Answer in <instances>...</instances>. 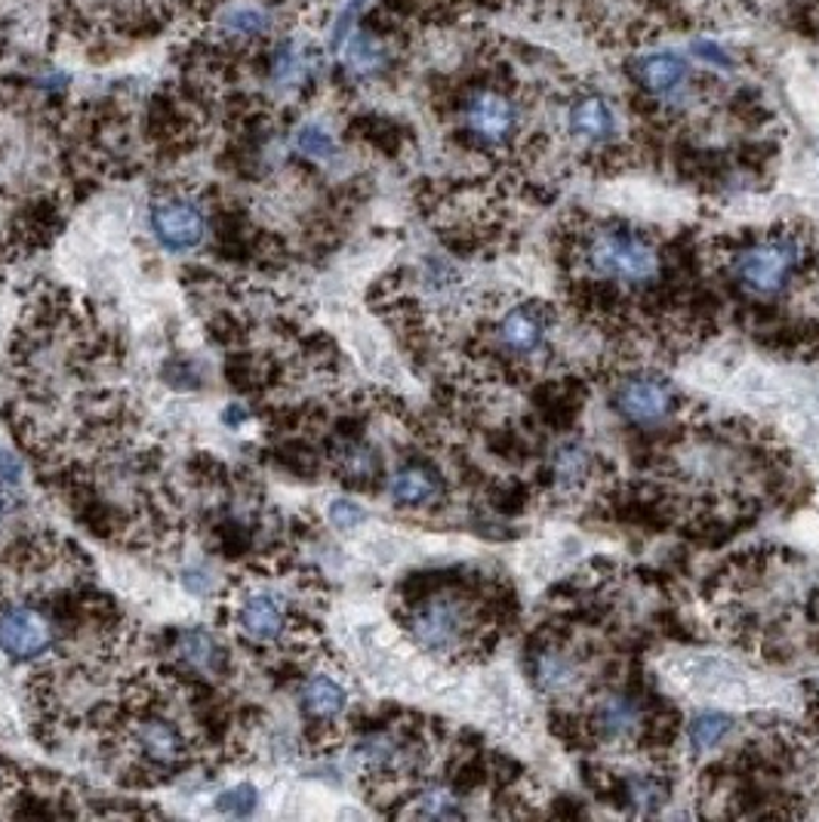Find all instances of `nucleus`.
<instances>
[{"instance_id":"1","label":"nucleus","mask_w":819,"mask_h":822,"mask_svg":"<svg viewBox=\"0 0 819 822\" xmlns=\"http://www.w3.org/2000/svg\"><path fill=\"white\" fill-rule=\"evenodd\" d=\"M582 262L597 281L616 284L622 290L650 287L663 274V253L653 240L629 228V225L607 223L592 228L582 240Z\"/></svg>"},{"instance_id":"2","label":"nucleus","mask_w":819,"mask_h":822,"mask_svg":"<svg viewBox=\"0 0 819 822\" xmlns=\"http://www.w3.org/2000/svg\"><path fill=\"white\" fill-rule=\"evenodd\" d=\"M804 259V240L792 231H776L739 247L731 259V277L749 299L770 302L788 290L795 274L802 272Z\"/></svg>"},{"instance_id":"3","label":"nucleus","mask_w":819,"mask_h":822,"mask_svg":"<svg viewBox=\"0 0 819 822\" xmlns=\"http://www.w3.org/2000/svg\"><path fill=\"white\" fill-rule=\"evenodd\" d=\"M407 629L413 641L431 656H453L475 638V607L465 595L444 588L413 607Z\"/></svg>"},{"instance_id":"4","label":"nucleus","mask_w":819,"mask_h":822,"mask_svg":"<svg viewBox=\"0 0 819 822\" xmlns=\"http://www.w3.org/2000/svg\"><path fill=\"white\" fill-rule=\"evenodd\" d=\"M462 127L484 148H506L521 127L518 103L499 86H475L462 99Z\"/></svg>"},{"instance_id":"5","label":"nucleus","mask_w":819,"mask_h":822,"mask_svg":"<svg viewBox=\"0 0 819 822\" xmlns=\"http://www.w3.org/2000/svg\"><path fill=\"white\" fill-rule=\"evenodd\" d=\"M149 225H152L154 240L170 250V253H188L198 250L206 240V213L204 206L191 198H157L149 210Z\"/></svg>"},{"instance_id":"6","label":"nucleus","mask_w":819,"mask_h":822,"mask_svg":"<svg viewBox=\"0 0 819 822\" xmlns=\"http://www.w3.org/2000/svg\"><path fill=\"white\" fill-rule=\"evenodd\" d=\"M616 413L638 429H656L668 422L675 410V389L663 377L653 373H632L614 392Z\"/></svg>"},{"instance_id":"7","label":"nucleus","mask_w":819,"mask_h":822,"mask_svg":"<svg viewBox=\"0 0 819 822\" xmlns=\"http://www.w3.org/2000/svg\"><path fill=\"white\" fill-rule=\"evenodd\" d=\"M56 644V626L47 613L28 604H13L0 610V651L10 659L32 663Z\"/></svg>"},{"instance_id":"8","label":"nucleus","mask_w":819,"mask_h":822,"mask_svg":"<svg viewBox=\"0 0 819 822\" xmlns=\"http://www.w3.org/2000/svg\"><path fill=\"white\" fill-rule=\"evenodd\" d=\"M496 345L509 358H536L546 352L548 314L539 306H514L496 321Z\"/></svg>"},{"instance_id":"9","label":"nucleus","mask_w":819,"mask_h":822,"mask_svg":"<svg viewBox=\"0 0 819 822\" xmlns=\"http://www.w3.org/2000/svg\"><path fill=\"white\" fill-rule=\"evenodd\" d=\"M648 724V712L632 693H604L592 708V730L601 742L629 746L641 737Z\"/></svg>"},{"instance_id":"10","label":"nucleus","mask_w":819,"mask_h":822,"mask_svg":"<svg viewBox=\"0 0 819 822\" xmlns=\"http://www.w3.org/2000/svg\"><path fill=\"white\" fill-rule=\"evenodd\" d=\"M634 74H638L641 86L660 103L681 105L690 93V65L681 52H648L644 59H638Z\"/></svg>"},{"instance_id":"11","label":"nucleus","mask_w":819,"mask_h":822,"mask_svg":"<svg viewBox=\"0 0 819 822\" xmlns=\"http://www.w3.org/2000/svg\"><path fill=\"white\" fill-rule=\"evenodd\" d=\"M530 681L546 696H570L582 681V666L577 653H570L561 644H543L530 653L527 659Z\"/></svg>"},{"instance_id":"12","label":"nucleus","mask_w":819,"mask_h":822,"mask_svg":"<svg viewBox=\"0 0 819 822\" xmlns=\"http://www.w3.org/2000/svg\"><path fill=\"white\" fill-rule=\"evenodd\" d=\"M240 634L257 644V647H269L277 644L284 632H287V607L281 604L277 595L272 592H250L247 598L240 600L238 613H235Z\"/></svg>"},{"instance_id":"13","label":"nucleus","mask_w":819,"mask_h":822,"mask_svg":"<svg viewBox=\"0 0 819 822\" xmlns=\"http://www.w3.org/2000/svg\"><path fill=\"white\" fill-rule=\"evenodd\" d=\"M133 746L142 752L145 761H152L157 767H173L188 758L186 734L173 720L157 718V715L139 718L133 724Z\"/></svg>"},{"instance_id":"14","label":"nucleus","mask_w":819,"mask_h":822,"mask_svg":"<svg viewBox=\"0 0 819 822\" xmlns=\"http://www.w3.org/2000/svg\"><path fill=\"white\" fill-rule=\"evenodd\" d=\"M413 746L401 734L394 730H376V734H367L355 746V761L360 764L364 773H373V776H392V773H404L413 764Z\"/></svg>"},{"instance_id":"15","label":"nucleus","mask_w":819,"mask_h":822,"mask_svg":"<svg viewBox=\"0 0 819 822\" xmlns=\"http://www.w3.org/2000/svg\"><path fill=\"white\" fill-rule=\"evenodd\" d=\"M567 130L570 136L582 142V145H607L619 130L614 105L607 103L604 96H580L577 103L567 108Z\"/></svg>"},{"instance_id":"16","label":"nucleus","mask_w":819,"mask_h":822,"mask_svg":"<svg viewBox=\"0 0 819 822\" xmlns=\"http://www.w3.org/2000/svg\"><path fill=\"white\" fill-rule=\"evenodd\" d=\"M173 659L176 666L186 668L188 675L213 678L225 668V647L219 638L206 629H186L173 638Z\"/></svg>"},{"instance_id":"17","label":"nucleus","mask_w":819,"mask_h":822,"mask_svg":"<svg viewBox=\"0 0 819 822\" xmlns=\"http://www.w3.org/2000/svg\"><path fill=\"white\" fill-rule=\"evenodd\" d=\"M389 497L397 502V505H407V509H423V505H431L438 499L444 497V480L441 475L426 463H407L401 465L389 478Z\"/></svg>"},{"instance_id":"18","label":"nucleus","mask_w":819,"mask_h":822,"mask_svg":"<svg viewBox=\"0 0 819 822\" xmlns=\"http://www.w3.org/2000/svg\"><path fill=\"white\" fill-rule=\"evenodd\" d=\"M299 700H302V712H306L308 720H314V724H333V720H340L342 715H345V708H348V690H345L333 675L318 671V675H311L306 684H302Z\"/></svg>"},{"instance_id":"19","label":"nucleus","mask_w":819,"mask_h":822,"mask_svg":"<svg viewBox=\"0 0 819 822\" xmlns=\"http://www.w3.org/2000/svg\"><path fill=\"white\" fill-rule=\"evenodd\" d=\"M340 52L348 74H355V78H376V74H382V71L389 69V62H392L389 47H385L376 35H370V32H358V28L345 37Z\"/></svg>"},{"instance_id":"20","label":"nucleus","mask_w":819,"mask_h":822,"mask_svg":"<svg viewBox=\"0 0 819 822\" xmlns=\"http://www.w3.org/2000/svg\"><path fill=\"white\" fill-rule=\"evenodd\" d=\"M736 718L727 712H697L693 718L687 720V746L693 754H709L717 752L727 739L734 737Z\"/></svg>"},{"instance_id":"21","label":"nucleus","mask_w":819,"mask_h":822,"mask_svg":"<svg viewBox=\"0 0 819 822\" xmlns=\"http://www.w3.org/2000/svg\"><path fill=\"white\" fill-rule=\"evenodd\" d=\"M272 32V19L259 7H232L219 16V35L235 40L238 47L257 44Z\"/></svg>"},{"instance_id":"22","label":"nucleus","mask_w":819,"mask_h":822,"mask_svg":"<svg viewBox=\"0 0 819 822\" xmlns=\"http://www.w3.org/2000/svg\"><path fill=\"white\" fill-rule=\"evenodd\" d=\"M592 475V453L580 441H563L551 453V478L563 490H577Z\"/></svg>"},{"instance_id":"23","label":"nucleus","mask_w":819,"mask_h":822,"mask_svg":"<svg viewBox=\"0 0 819 822\" xmlns=\"http://www.w3.org/2000/svg\"><path fill=\"white\" fill-rule=\"evenodd\" d=\"M269 71H272V84L281 86V90H293L306 81L308 74V59L306 52L299 50L293 40H284L272 50V59H269Z\"/></svg>"},{"instance_id":"24","label":"nucleus","mask_w":819,"mask_h":822,"mask_svg":"<svg viewBox=\"0 0 819 822\" xmlns=\"http://www.w3.org/2000/svg\"><path fill=\"white\" fill-rule=\"evenodd\" d=\"M413 813L426 820H460L465 817L462 798L450 786H428L416 795Z\"/></svg>"},{"instance_id":"25","label":"nucleus","mask_w":819,"mask_h":822,"mask_svg":"<svg viewBox=\"0 0 819 822\" xmlns=\"http://www.w3.org/2000/svg\"><path fill=\"white\" fill-rule=\"evenodd\" d=\"M626 798H629V805H632L638 813H660L663 805L668 801V791L656 776H650V773H634V776L626 779Z\"/></svg>"},{"instance_id":"26","label":"nucleus","mask_w":819,"mask_h":822,"mask_svg":"<svg viewBox=\"0 0 819 822\" xmlns=\"http://www.w3.org/2000/svg\"><path fill=\"white\" fill-rule=\"evenodd\" d=\"M293 142H296V152L308 160H330L336 155V139L330 136V130L321 123H302Z\"/></svg>"},{"instance_id":"27","label":"nucleus","mask_w":819,"mask_h":822,"mask_svg":"<svg viewBox=\"0 0 819 822\" xmlns=\"http://www.w3.org/2000/svg\"><path fill=\"white\" fill-rule=\"evenodd\" d=\"M336 460H340V472L348 480H370L379 472V456L373 446L367 444H345Z\"/></svg>"},{"instance_id":"28","label":"nucleus","mask_w":819,"mask_h":822,"mask_svg":"<svg viewBox=\"0 0 819 822\" xmlns=\"http://www.w3.org/2000/svg\"><path fill=\"white\" fill-rule=\"evenodd\" d=\"M257 807H259V791H257V786H250V783H240V786L225 788L223 795L216 798V810L225 813V817H235V820L250 817Z\"/></svg>"},{"instance_id":"29","label":"nucleus","mask_w":819,"mask_h":822,"mask_svg":"<svg viewBox=\"0 0 819 822\" xmlns=\"http://www.w3.org/2000/svg\"><path fill=\"white\" fill-rule=\"evenodd\" d=\"M367 7V0H348L345 3V10L336 19V25H333V35H330V47L340 52V47L345 44V37L355 32V22L360 19V10Z\"/></svg>"},{"instance_id":"30","label":"nucleus","mask_w":819,"mask_h":822,"mask_svg":"<svg viewBox=\"0 0 819 822\" xmlns=\"http://www.w3.org/2000/svg\"><path fill=\"white\" fill-rule=\"evenodd\" d=\"M364 517H367V512L360 509L358 502H352V499H333L330 502V521L340 531H355Z\"/></svg>"},{"instance_id":"31","label":"nucleus","mask_w":819,"mask_h":822,"mask_svg":"<svg viewBox=\"0 0 819 822\" xmlns=\"http://www.w3.org/2000/svg\"><path fill=\"white\" fill-rule=\"evenodd\" d=\"M693 56L705 62V65H712L717 71H734V59H731V52L724 50L721 44L715 40H693Z\"/></svg>"},{"instance_id":"32","label":"nucleus","mask_w":819,"mask_h":822,"mask_svg":"<svg viewBox=\"0 0 819 822\" xmlns=\"http://www.w3.org/2000/svg\"><path fill=\"white\" fill-rule=\"evenodd\" d=\"M22 475H25L22 460H19L16 453H10V450L0 446V484L3 487H16V484H22Z\"/></svg>"},{"instance_id":"33","label":"nucleus","mask_w":819,"mask_h":822,"mask_svg":"<svg viewBox=\"0 0 819 822\" xmlns=\"http://www.w3.org/2000/svg\"><path fill=\"white\" fill-rule=\"evenodd\" d=\"M186 585H188V592H198V595H206V592H210V576H206L204 570H188V573H186Z\"/></svg>"},{"instance_id":"34","label":"nucleus","mask_w":819,"mask_h":822,"mask_svg":"<svg viewBox=\"0 0 819 822\" xmlns=\"http://www.w3.org/2000/svg\"><path fill=\"white\" fill-rule=\"evenodd\" d=\"M10 512H13V497L7 493V487L0 484V524L10 517Z\"/></svg>"}]
</instances>
